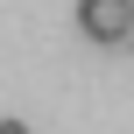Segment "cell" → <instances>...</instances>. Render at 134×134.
Instances as JSON below:
<instances>
[{"label": "cell", "instance_id": "cell-1", "mask_svg": "<svg viewBox=\"0 0 134 134\" xmlns=\"http://www.w3.org/2000/svg\"><path fill=\"white\" fill-rule=\"evenodd\" d=\"M78 28L92 35V42H127L134 35V14H127V0H78Z\"/></svg>", "mask_w": 134, "mask_h": 134}, {"label": "cell", "instance_id": "cell-2", "mask_svg": "<svg viewBox=\"0 0 134 134\" xmlns=\"http://www.w3.org/2000/svg\"><path fill=\"white\" fill-rule=\"evenodd\" d=\"M0 134H28V127H21V120H0Z\"/></svg>", "mask_w": 134, "mask_h": 134}, {"label": "cell", "instance_id": "cell-3", "mask_svg": "<svg viewBox=\"0 0 134 134\" xmlns=\"http://www.w3.org/2000/svg\"><path fill=\"white\" fill-rule=\"evenodd\" d=\"M127 14H134V0H127Z\"/></svg>", "mask_w": 134, "mask_h": 134}, {"label": "cell", "instance_id": "cell-4", "mask_svg": "<svg viewBox=\"0 0 134 134\" xmlns=\"http://www.w3.org/2000/svg\"><path fill=\"white\" fill-rule=\"evenodd\" d=\"M127 49H134V35H127Z\"/></svg>", "mask_w": 134, "mask_h": 134}]
</instances>
